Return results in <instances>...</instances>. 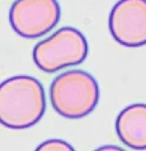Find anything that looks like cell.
Wrapping results in <instances>:
<instances>
[{
	"mask_svg": "<svg viewBox=\"0 0 146 151\" xmlns=\"http://www.w3.org/2000/svg\"><path fill=\"white\" fill-rule=\"evenodd\" d=\"M45 91L36 78L17 75L0 83V124L11 129H25L43 119Z\"/></svg>",
	"mask_w": 146,
	"mask_h": 151,
	"instance_id": "obj_1",
	"label": "cell"
},
{
	"mask_svg": "<svg viewBox=\"0 0 146 151\" xmlns=\"http://www.w3.org/2000/svg\"><path fill=\"white\" fill-rule=\"evenodd\" d=\"M51 104L66 119H82L96 109L100 99L98 83L82 70L66 71L56 76L49 88Z\"/></svg>",
	"mask_w": 146,
	"mask_h": 151,
	"instance_id": "obj_2",
	"label": "cell"
},
{
	"mask_svg": "<svg viewBox=\"0 0 146 151\" xmlns=\"http://www.w3.org/2000/svg\"><path fill=\"white\" fill-rule=\"evenodd\" d=\"M89 53L86 37L78 29L64 26L33 49V61L44 72H56L83 63Z\"/></svg>",
	"mask_w": 146,
	"mask_h": 151,
	"instance_id": "obj_3",
	"label": "cell"
},
{
	"mask_svg": "<svg viewBox=\"0 0 146 151\" xmlns=\"http://www.w3.org/2000/svg\"><path fill=\"white\" fill-rule=\"evenodd\" d=\"M61 10L57 0H15L10 8V25L23 38H38L60 21Z\"/></svg>",
	"mask_w": 146,
	"mask_h": 151,
	"instance_id": "obj_4",
	"label": "cell"
},
{
	"mask_svg": "<svg viewBox=\"0 0 146 151\" xmlns=\"http://www.w3.org/2000/svg\"><path fill=\"white\" fill-rule=\"evenodd\" d=\"M108 27L119 45H146V0H119L111 10Z\"/></svg>",
	"mask_w": 146,
	"mask_h": 151,
	"instance_id": "obj_5",
	"label": "cell"
},
{
	"mask_svg": "<svg viewBox=\"0 0 146 151\" xmlns=\"http://www.w3.org/2000/svg\"><path fill=\"white\" fill-rule=\"evenodd\" d=\"M115 129L121 143L132 150H146V104H132L119 113Z\"/></svg>",
	"mask_w": 146,
	"mask_h": 151,
	"instance_id": "obj_6",
	"label": "cell"
},
{
	"mask_svg": "<svg viewBox=\"0 0 146 151\" xmlns=\"http://www.w3.org/2000/svg\"><path fill=\"white\" fill-rule=\"evenodd\" d=\"M37 151H74V147L60 139H51L40 144Z\"/></svg>",
	"mask_w": 146,
	"mask_h": 151,
	"instance_id": "obj_7",
	"label": "cell"
},
{
	"mask_svg": "<svg viewBox=\"0 0 146 151\" xmlns=\"http://www.w3.org/2000/svg\"><path fill=\"white\" fill-rule=\"evenodd\" d=\"M98 150H116V151H120L121 148L120 147H113V146H104V147H100Z\"/></svg>",
	"mask_w": 146,
	"mask_h": 151,
	"instance_id": "obj_8",
	"label": "cell"
}]
</instances>
